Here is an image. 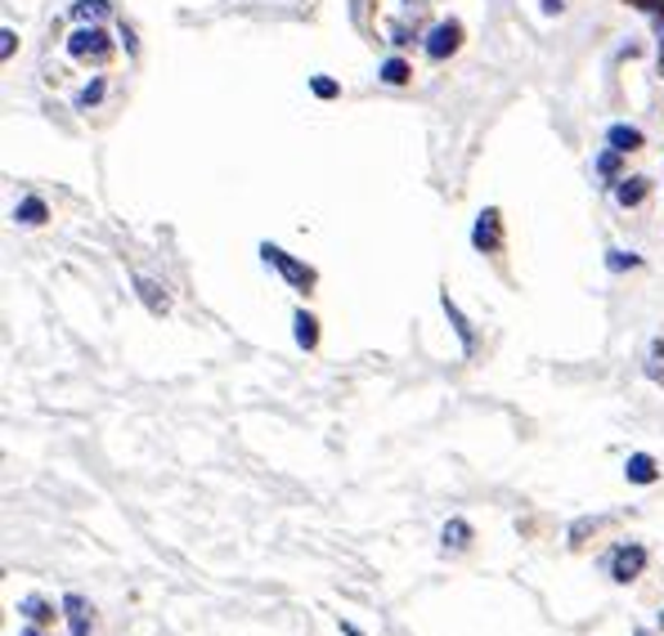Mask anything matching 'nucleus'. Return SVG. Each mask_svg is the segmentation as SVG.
I'll return each mask as SVG.
<instances>
[{"mask_svg": "<svg viewBox=\"0 0 664 636\" xmlns=\"http://www.w3.org/2000/svg\"><path fill=\"white\" fill-rule=\"evenodd\" d=\"M646 560H651V551H646L642 542H620V547L607 556V570H611L615 583H633V579L646 570Z\"/></svg>", "mask_w": 664, "mask_h": 636, "instance_id": "nucleus-2", "label": "nucleus"}, {"mask_svg": "<svg viewBox=\"0 0 664 636\" xmlns=\"http://www.w3.org/2000/svg\"><path fill=\"white\" fill-rule=\"evenodd\" d=\"M566 6H561V0H544V14H561Z\"/></svg>", "mask_w": 664, "mask_h": 636, "instance_id": "nucleus-25", "label": "nucleus"}, {"mask_svg": "<svg viewBox=\"0 0 664 636\" xmlns=\"http://www.w3.org/2000/svg\"><path fill=\"white\" fill-rule=\"evenodd\" d=\"M260 260H265V265H275V269H279V273L292 282L297 292H310V288H314V269H310V265H301L297 256H288L283 247H275V242H260Z\"/></svg>", "mask_w": 664, "mask_h": 636, "instance_id": "nucleus-1", "label": "nucleus"}, {"mask_svg": "<svg viewBox=\"0 0 664 636\" xmlns=\"http://www.w3.org/2000/svg\"><path fill=\"white\" fill-rule=\"evenodd\" d=\"M629 6H638L646 14H664V0H629Z\"/></svg>", "mask_w": 664, "mask_h": 636, "instance_id": "nucleus-23", "label": "nucleus"}, {"mask_svg": "<svg viewBox=\"0 0 664 636\" xmlns=\"http://www.w3.org/2000/svg\"><path fill=\"white\" fill-rule=\"evenodd\" d=\"M624 475H629V484H655V479H660V471H655V457H651V453H629Z\"/></svg>", "mask_w": 664, "mask_h": 636, "instance_id": "nucleus-9", "label": "nucleus"}, {"mask_svg": "<svg viewBox=\"0 0 664 636\" xmlns=\"http://www.w3.org/2000/svg\"><path fill=\"white\" fill-rule=\"evenodd\" d=\"M382 82H386V86H405V82H409V63H405V58H386V63H382Z\"/></svg>", "mask_w": 664, "mask_h": 636, "instance_id": "nucleus-17", "label": "nucleus"}, {"mask_svg": "<svg viewBox=\"0 0 664 636\" xmlns=\"http://www.w3.org/2000/svg\"><path fill=\"white\" fill-rule=\"evenodd\" d=\"M292 327H297V345H301V349H314V345H319V323H314V314L297 310V314H292Z\"/></svg>", "mask_w": 664, "mask_h": 636, "instance_id": "nucleus-15", "label": "nucleus"}, {"mask_svg": "<svg viewBox=\"0 0 664 636\" xmlns=\"http://www.w3.org/2000/svg\"><path fill=\"white\" fill-rule=\"evenodd\" d=\"M440 310H445V319H449V327L458 332V341H462V349H468V355H476V327H472V319L462 314L458 305H453V297L449 292H440Z\"/></svg>", "mask_w": 664, "mask_h": 636, "instance_id": "nucleus-5", "label": "nucleus"}, {"mask_svg": "<svg viewBox=\"0 0 664 636\" xmlns=\"http://www.w3.org/2000/svg\"><path fill=\"white\" fill-rule=\"evenodd\" d=\"M19 614H23L28 623H41V627H50V623H54V605H50L45 596H36V592L19 601Z\"/></svg>", "mask_w": 664, "mask_h": 636, "instance_id": "nucleus-12", "label": "nucleus"}, {"mask_svg": "<svg viewBox=\"0 0 664 636\" xmlns=\"http://www.w3.org/2000/svg\"><path fill=\"white\" fill-rule=\"evenodd\" d=\"M472 538H476V533H472V525H468V520H449V525L440 529V542H445L449 551H462V547H472Z\"/></svg>", "mask_w": 664, "mask_h": 636, "instance_id": "nucleus-13", "label": "nucleus"}, {"mask_svg": "<svg viewBox=\"0 0 664 636\" xmlns=\"http://www.w3.org/2000/svg\"><path fill=\"white\" fill-rule=\"evenodd\" d=\"M68 54H73V58H82V63H86V58L104 63V58L113 54L108 32H104V28H95V23H90V28H77V32H73V41H68Z\"/></svg>", "mask_w": 664, "mask_h": 636, "instance_id": "nucleus-3", "label": "nucleus"}, {"mask_svg": "<svg viewBox=\"0 0 664 636\" xmlns=\"http://www.w3.org/2000/svg\"><path fill=\"white\" fill-rule=\"evenodd\" d=\"M310 90H314L319 99H338V82H332V77H314Z\"/></svg>", "mask_w": 664, "mask_h": 636, "instance_id": "nucleus-20", "label": "nucleus"}, {"mask_svg": "<svg viewBox=\"0 0 664 636\" xmlns=\"http://www.w3.org/2000/svg\"><path fill=\"white\" fill-rule=\"evenodd\" d=\"M104 95H108V82H104V77H95L90 86H82V95H77V112H86V108H95V104H99Z\"/></svg>", "mask_w": 664, "mask_h": 636, "instance_id": "nucleus-18", "label": "nucleus"}, {"mask_svg": "<svg viewBox=\"0 0 664 636\" xmlns=\"http://www.w3.org/2000/svg\"><path fill=\"white\" fill-rule=\"evenodd\" d=\"M338 627H342V636H364V632H360V627H355V623H346V618H342V623H338Z\"/></svg>", "mask_w": 664, "mask_h": 636, "instance_id": "nucleus-26", "label": "nucleus"}, {"mask_svg": "<svg viewBox=\"0 0 664 636\" xmlns=\"http://www.w3.org/2000/svg\"><path fill=\"white\" fill-rule=\"evenodd\" d=\"M130 282H136V292H140V301H144V310H149V314H167V310H171L162 282H153V278H144V273H136Z\"/></svg>", "mask_w": 664, "mask_h": 636, "instance_id": "nucleus-8", "label": "nucleus"}, {"mask_svg": "<svg viewBox=\"0 0 664 636\" xmlns=\"http://www.w3.org/2000/svg\"><path fill=\"white\" fill-rule=\"evenodd\" d=\"M19 636H50V632H45L41 623H23V627H19Z\"/></svg>", "mask_w": 664, "mask_h": 636, "instance_id": "nucleus-24", "label": "nucleus"}, {"mask_svg": "<svg viewBox=\"0 0 664 636\" xmlns=\"http://www.w3.org/2000/svg\"><path fill=\"white\" fill-rule=\"evenodd\" d=\"M620 158H624V153H615V149L602 153V158H597V171H602V175H615V171H620Z\"/></svg>", "mask_w": 664, "mask_h": 636, "instance_id": "nucleus-21", "label": "nucleus"}, {"mask_svg": "<svg viewBox=\"0 0 664 636\" xmlns=\"http://www.w3.org/2000/svg\"><path fill=\"white\" fill-rule=\"evenodd\" d=\"M458 45H462V28H458V23H440V28L427 36V54H431V58H449Z\"/></svg>", "mask_w": 664, "mask_h": 636, "instance_id": "nucleus-7", "label": "nucleus"}, {"mask_svg": "<svg viewBox=\"0 0 664 636\" xmlns=\"http://www.w3.org/2000/svg\"><path fill=\"white\" fill-rule=\"evenodd\" d=\"M63 618H68V636H90V601L68 592L63 596Z\"/></svg>", "mask_w": 664, "mask_h": 636, "instance_id": "nucleus-6", "label": "nucleus"}, {"mask_svg": "<svg viewBox=\"0 0 664 636\" xmlns=\"http://www.w3.org/2000/svg\"><path fill=\"white\" fill-rule=\"evenodd\" d=\"M607 144H611L615 153H633V149H642V130L620 121V126H611V130H607Z\"/></svg>", "mask_w": 664, "mask_h": 636, "instance_id": "nucleus-10", "label": "nucleus"}, {"mask_svg": "<svg viewBox=\"0 0 664 636\" xmlns=\"http://www.w3.org/2000/svg\"><path fill=\"white\" fill-rule=\"evenodd\" d=\"M45 216H50V211H45V202H41V197H23V202L14 206V220H19V225H28V229L45 225Z\"/></svg>", "mask_w": 664, "mask_h": 636, "instance_id": "nucleus-14", "label": "nucleus"}, {"mask_svg": "<svg viewBox=\"0 0 664 636\" xmlns=\"http://www.w3.org/2000/svg\"><path fill=\"white\" fill-rule=\"evenodd\" d=\"M113 14V6H108V0H77V6H73V19H108Z\"/></svg>", "mask_w": 664, "mask_h": 636, "instance_id": "nucleus-16", "label": "nucleus"}, {"mask_svg": "<svg viewBox=\"0 0 664 636\" xmlns=\"http://www.w3.org/2000/svg\"><path fill=\"white\" fill-rule=\"evenodd\" d=\"M638 265H642L638 251H607V269L611 273H624V269H638Z\"/></svg>", "mask_w": 664, "mask_h": 636, "instance_id": "nucleus-19", "label": "nucleus"}, {"mask_svg": "<svg viewBox=\"0 0 664 636\" xmlns=\"http://www.w3.org/2000/svg\"><path fill=\"white\" fill-rule=\"evenodd\" d=\"M14 45H19V36H14L10 28H6V32H0V54H6V58H10V54H14Z\"/></svg>", "mask_w": 664, "mask_h": 636, "instance_id": "nucleus-22", "label": "nucleus"}, {"mask_svg": "<svg viewBox=\"0 0 664 636\" xmlns=\"http://www.w3.org/2000/svg\"><path fill=\"white\" fill-rule=\"evenodd\" d=\"M646 193H651V180H642V175L615 180V202H620V206H638Z\"/></svg>", "mask_w": 664, "mask_h": 636, "instance_id": "nucleus-11", "label": "nucleus"}, {"mask_svg": "<svg viewBox=\"0 0 664 636\" xmlns=\"http://www.w3.org/2000/svg\"><path fill=\"white\" fill-rule=\"evenodd\" d=\"M638 636H646V632H638Z\"/></svg>", "mask_w": 664, "mask_h": 636, "instance_id": "nucleus-28", "label": "nucleus"}, {"mask_svg": "<svg viewBox=\"0 0 664 636\" xmlns=\"http://www.w3.org/2000/svg\"><path fill=\"white\" fill-rule=\"evenodd\" d=\"M472 247L494 256L503 247V216H499V206H485L481 216H476V229H472Z\"/></svg>", "mask_w": 664, "mask_h": 636, "instance_id": "nucleus-4", "label": "nucleus"}, {"mask_svg": "<svg viewBox=\"0 0 664 636\" xmlns=\"http://www.w3.org/2000/svg\"><path fill=\"white\" fill-rule=\"evenodd\" d=\"M660 627H664V610H660Z\"/></svg>", "mask_w": 664, "mask_h": 636, "instance_id": "nucleus-27", "label": "nucleus"}]
</instances>
